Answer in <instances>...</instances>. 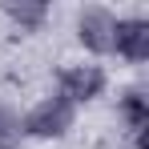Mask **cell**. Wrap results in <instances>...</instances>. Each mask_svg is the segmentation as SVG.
Instances as JSON below:
<instances>
[{
	"label": "cell",
	"instance_id": "cell-1",
	"mask_svg": "<svg viewBox=\"0 0 149 149\" xmlns=\"http://www.w3.org/2000/svg\"><path fill=\"white\" fill-rule=\"evenodd\" d=\"M73 121H77V105H69V101L56 93V97H45V101H36L28 109V117L20 121V133L49 141V137H65L73 129Z\"/></svg>",
	"mask_w": 149,
	"mask_h": 149
},
{
	"label": "cell",
	"instance_id": "cell-2",
	"mask_svg": "<svg viewBox=\"0 0 149 149\" xmlns=\"http://www.w3.org/2000/svg\"><path fill=\"white\" fill-rule=\"evenodd\" d=\"M113 32H117V12L109 8H85L77 16V40L89 52H113Z\"/></svg>",
	"mask_w": 149,
	"mask_h": 149
},
{
	"label": "cell",
	"instance_id": "cell-3",
	"mask_svg": "<svg viewBox=\"0 0 149 149\" xmlns=\"http://www.w3.org/2000/svg\"><path fill=\"white\" fill-rule=\"evenodd\" d=\"M61 97L69 101V105H85V101L101 97V89H105V69L101 65H69V69H61Z\"/></svg>",
	"mask_w": 149,
	"mask_h": 149
},
{
	"label": "cell",
	"instance_id": "cell-4",
	"mask_svg": "<svg viewBox=\"0 0 149 149\" xmlns=\"http://www.w3.org/2000/svg\"><path fill=\"white\" fill-rule=\"evenodd\" d=\"M113 52L125 56V61H133V65H141L149 61V20L141 16H117V32H113Z\"/></svg>",
	"mask_w": 149,
	"mask_h": 149
},
{
	"label": "cell",
	"instance_id": "cell-5",
	"mask_svg": "<svg viewBox=\"0 0 149 149\" xmlns=\"http://www.w3.org/2000/svg\"><path fill=\"white\" fill-rule=\"evenodd\" d=\"M121 117H125V125H129V133L141 141V133H145V125H149V101H145L141 89H129L121 97Z\"/></svg>",
	"mask_w": 149,
	"mask_h": 149
},
{
	"label": "cell",
	"instance_id": "cell-6",
	"mask_svg": "<svg viewBox=\"0 0 149 149\" xmlns=\"http://www.w3.org/2000/svg\"><path fill=\"white\" fill-rule=\"evenodd\" d=\"M4 12H8L12 24H20V28H36V24H45V16H49L45 4H8Z\"/></svg>",
	"mask_w": 149,
	"mask_h": 149
},
{
	"label": "cell",
	"instance_id": "cell-7",
	"mask_svg": "<svg viewBox=\"0 0 149 149\" xmlns=\"http://www.w3.org/2000/svg\"><path fill=\"white\" fill-rule=\"evenodd\" d=\"M20 141V117H12L8 109H0V149H12Z\"/></svg>",
	"mask_w": 149,
	"mask_h": 149
}]
</instances>
